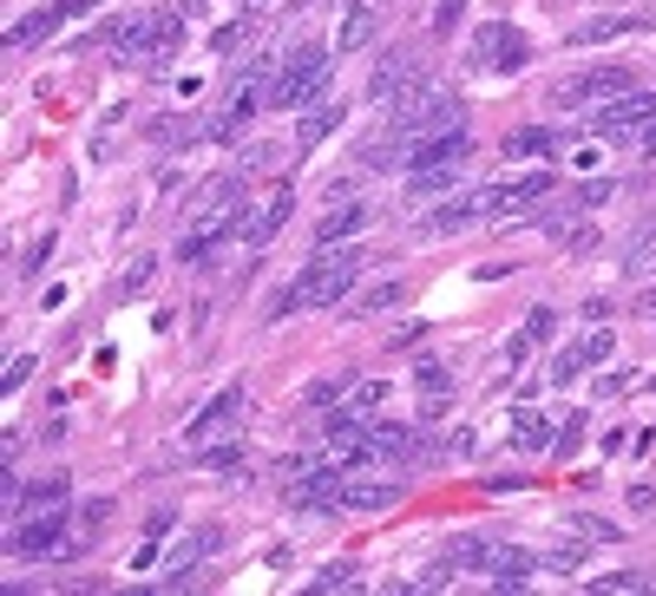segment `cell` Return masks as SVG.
<instances>
[{
    "instance_id": "3957f363",
    "label": "cell",
    "mask_w": 656,
    "mask_h": 596,
    "mask_svg": "<svg viewBox=\"0 0 656 596\" xmlns=\"http://www.w3.org/2000/svg\"><path fill=\"white\" fill-rule=\"evenodd\" d=\"M460 92H447V85H414L407 98H394L388 105V131L394 138H407V144H421V138H447V131H460Z\"/></svg>"
},
{
    "instance_id": "83f0119b",
    "label": "cell",
    "mask_w": 656,
    "mask_h": 596,
    "mask_svg": "<svg viewBox=\"0 0 656 596\" xmlns=\"http://www.w3.org/2000/svg\"><path fill=\"white\" fill-rule=\"evenodd\" d=\"M348 387H355V374L342 367V374H322V381H309V387H302V400H309V407H335V400H348Z\"/></svg>"
},
{
    "instance_id": "b9f144b4",
    "label": "cell",
    "mask_w": 656,
    "mask_h": 596,
    "mask_svg": "<svg viewBox=\"0 0 656 596\" xmlns=\"http://www.w3.org/2000/svg\"><path fill=\"white\" fill-rule=\"evenodd\" d=\"M348 584H355V564H329V571H322L309 591H348Z\"/></svg>"
},
{
    "instance_id": "8d00e7d4",
    "label": "cell",
    "mask_w": 656,
    "mask_h": 596,
    "mask_svg": "<svg viewBox=\"0 0 656 596\" xmlns=\"http://www.w3.org/2000/svg\"><path fill=\"white\" fill-rule=\"evenodd\" d=\"M545 374H552V387H565V381H578V374H585V348H565V354H559V361H552Z\"/></svg>"
},
{
    "instance_id": "6da1fadb",
    "label": "cell",
    "mask_w": 656,
    "mask_h": 596,
    "mask_svg": "<svg viewBox=\"0 0 656 596\" xmlns=\"http://www.w3.org/2000/svg\"><path fill=\"white\" fill-rule=\"evenodd\" d=\"M361 269H368L361 249H322V256L302 262V276L269 302V322H283V315H296V308H342V302L355 295V282H361Z\"/></svg>"
},
{
    "instance_id": "c3c4849f",
    "label": "cell",
    "mask_w": 656,
    "mask_h": 596,
    "mask_svg": "<svg viewBox=\"0 0 656 596\" xmlns=\"http://www.w3.org/2000/svg\"><path fill=\"white\" fill-rule=\"evenodd\" d=\"M637 315H651V322H656V289H644V295H637Z\"/></svg>"
},
{
    "instance_id": "ac0fdd59",
    "label": "cell",
    "mask_w": 656,
    "mask_h": 596,
    "mask_svg": "<svg viewBox=\"0 0 656 596\" xmlns=\"http://www.w3.org/2000/svg\"><path fill=\"white\" fill-rule=\"evenodd\" d=\"M401 295H407V289H401V276H388V282H368L361 295H348V302H342V315H348V322H361V315L401 308Z\"/></svg>"
},
{
    "instance_id": "f35d334b",
    "label": "cell",
    "mask_w": 656,
    "mask_h": 596,
    "mask_svg": "<svg viewBox=\"0 0 656 596\" xmlns=\"http://www.w3.org/2000/svg\"><path fill=\"white\" fill-rule=\"evenodd\" d=\"M33 367H39V361H33V354H13V361H7V367H0V394H13V387H20V381H33Z\"/></svg>"
},
{
    "instance_id": "d590c367",
    "label": "cell",
    "mask_w": 656,
    "mask_h": 596,
    "mask_svg": "<svg viewBox=\"0 0 656 596\" xmlns=\"http://www.w3.org/2000/svg\"><path fill=\"white\" fill-rule=\"evenodd\" d=\"M72 518H79V531H85V538H99V531H105V518H112V499H85Z\"/></svg>"
},
{
    "instance_id": "ffe728a7",
    "label": "cell",
    "mask_w": 656,
    "mask_h": 596,
    "mask_svg": "<svg viewBox=\"0 0 656 596\" xmlns=\"http://www.w3.org/2000/svg\"><path fill=\"white\" fill-rule=\"evenodd\" d=\"M59 20H66V7L53 0V7H39V13H26V20H13V26H7V46H13V52H20V46H39Z\"/></svg>"
},
{
    "instance_id": "4fadbf2b",
    "label": "cell",
    "mask_w": 656,
    "mask_h": 596,
    "mask_svg": "<svg viewBox=\"0 0 656 596\" xmlns=\"http://www.w3.org/2000/svg\"><path fill=\"white\" fill-rule=\"evenodd\" d=\"M375 26H381L375 0H348V7H342V33H335V52H361V46L375 39Z\"/></svg>"
},
{
    "instance_id": "4316f807",
    "label": "cell",
    "mask_w": 656,
    "mask_h": 596,
    "mask_svg": "<svg viewBox=\"0 0 656 596\" xmlns=\"http://www.w3.org/2000/svg\"><path fill=\"white\" fill-rule=\"evenodd\" d=\"M53 243H59V236H53V230H39V236L26 243V256L13 262V282H39V269H46V256H53Z\"/></svg>"
},
{
    "instance_id": "30bf717a",
    "label": "cell",
    "mask_w": 656,
    "mask_h": 596,
    "mask_svg": "<svg viewBox=\"0 0 656 596\" xmlns=\"http://www.w3.org/2000/svg\"><path fill=\"white\" fill-rule=\"evenodd\" d=\"M414 446H421V440H414L407 420H394V426H375V420H368V466H407Z\"/></svg>"
},
{
    "instance_id": "8fae6325",
    "label": "cell",
    "mask_w": 656,
    "mask_h": 596,
    "mask_svg": "<svg viewBox=\"0 0 656 596\" xmlns=\"http://www.w3.org/2000/svg\"><path fill=\"white\" fill-rule=\"evenodd\" d=\"M532 203H552V171H526L513 184H493V210H532Z\"/></svg>"
},
{
    "instance_id": "e0dca14e",
    "label": "cell",
    "mask_w": 656,
    "mask_h": 596,
    "mask_svg": "<svg viewBox=\"0 0 656 596\" xmlns=\"http://www.w3.org/2000/svg\"><path fill=\"white\" fill-rule=\"evenodd\" d=\"M493 210V184L486 190H467V197H447L440 210H434V230H467L473 217H486Z\"/></svg>"
},
{
    "instance_id": "2e32d148",
    "label": "cell",
    "mask_w": 656,
    "mask_h": 596,
    "mask_svg": "<svg viewBox=\"0 0 656 596\" xmlns=\"http://www.w3.org/2000/svg\"><path fill=\"white\" fill-rule=\"evenodd\" d=\"M342 112H348L342 98H315V105L302 112V125H296V144H302V151H315V144H322V138L342 125Z\"/></svg>"
},
{
    "instance_id": "9a60e30c",
    "label": "cell",
    "mask_w": 656,
    "mask_h": 596,
    "mask_svg": "<svg viewBox=\"0 0 656 596\" xmlns=\"http://www.w3.org/2000/svg\"><path fill=\"white\" fill-rule=\"evenodd\" d=\"M480 571L493 577V591H526V571H532V558H526V551H513V545H493Z\"/></svg>"
},
{
    "instance_id": "1f68e13d",
    "label": "cell",
    "mask_w": 656,
    "mask_h": 596,
    "mask_svg": "<svg viewBox=\"0 0 656 596\" xmlns=\"http://www.w3.org/2000/svg\"><path fill=\"white\" fill-rule=\"evenodd\" d=\"M191 138H197V125H191V118H158V125H151V144H158V151L191 144Z\"/></svg>"
},
{
    "instance_id": "8992f818",
    "label": "cell",
    "mask_w": 656,
    "mask_h": 596,
    "mask_svg": "<svg viewBox=\"0 0 656 596\" xmlns=\"http://www.w3.org/2000/svg\"><path fill=\"white\" fill-rule=\"evenodd\" d=\"M618 92H631V72H624V66H591V72L559 79V85H552V105L585 112V105H605V98H618Z\"/></svg>"
},
{
    "instance_id": "ee69618b",
    "label": "cell",
    "mask_w": 656,
    "mask_h": 596,
    "mask_svg": "<svg viewBox=\"0 0 656 596\" xmlns=\"http://www.w3.org/2000/svg\"><path fill=\"white\" fill-rule=\"evenodd\" d=\"M552 322H559V315H552V308H532V315H526V341H532V348H539V341H545V335H552Z\"/></svg>"
},
{
    "instance_id": "d6986e66",
    "label": "cell",
    "mask_w": 656,
    "mask_h": 596,
    "mask_svg": "<svg viewBox=\"0 0 656 596\" xmlns=\"http://www.w3.org/2000/svg\"><path fill=\"white\" fill-rule=\"evenodd\" d=\"M637 26H644L637 13H598V20L572 26V33H565V46H598V39H618V33H637Z\"/></svg>"
},
{
    "instance_id": "bcb514c9",
    "label": "cell",
    "mask_w": 656,
    "mask_h": 596,
    "mask_svg": "<svg viewBox=\"0 0 656 596\" xmlns=\"http://www.w3.org/2000/svg\"><path fill=\"white\" fill-rule=\"evenodd\" d=\"M545 564H552V571H578V564H585V551H578V545H559Z\"/></svg>"
},
{
    "instance_id": "74e56055",
    "label": "cell",
    "mask_w": 656,
    "mask_h": 596,
    "mask_svg": "<svg viewBox=\"0 0 656 596\" xmlns=\"http://www.w3.org/2000/svg\"><path fill=\"white\" fill-rule=\"evenodd\" d=\"M585 591H651V577H637V571H611V577H585Z\"/></svg>"
},
{
    "instance_id": "f6af8a7d",
    "label": "cell",
    "mask_w": 656,
    "mask_h": 596,
    "mask_svg": "<svg viewBox=\"0 0 656 596\" xmlns=\"http://www.w3.org/2000/svg\"><path fill=\"white\" fill-rule=\"evenodd\" d=\"M243 33H250V20H230V26H217V39H210V46H217V52H230V46H243Z\"/></svg>"
},
{
    "instance_id": "ab89813d",
    "label": "cell",
    "mask_w": 656,
    "mask_h": 596,
    "mask_svg": "<svg viewBox=\"0 0 656 596\" xmlns=\"http://www.w3.org/2000/svg\"><path fill=\"white\" fill-rule=\"evenodd\" d=\"M578 538H605V545H618V525H605V518H591V512H578V518H565Z\"/></svg>"
},
{
    "instance_id": "52a82bcc",
    "label": "cell",
    "mask_w": 656,
    "mask_h": 596,
    "mask_svg": "<svg viewBox=\"0 0 656 596\" xmlns=\"http://www.w3.org/2000/svg\"><path fill=\"white\" fill-rule=\"evenodd\" d=\"M421 85V52L414 46H388L381 59H375V72H368V105H394V98H407Z\"/></svg>"
},
{
    "instance_id": "e575fe53",
    "label": "cell",
    "mask_w": 656,
    "mask_h": 596,
    "mask_svg": "<svg viewBox=\"0 0 656 596\" xmlns=\"http://www.w3.org/2000/svg\"><path fill=\"white\" fill-rule=\"evenodd\" d=\"M283 164V144H250L243 151V177H263V171H276Z\"/></svg>"
},
{
    "instance_id": "4dcf8cb0",
    "label": "cell",
    "mask_w": 656,
    "mask_h": 596,
    "mask_svg": "<svg viewBox=\"0 0 656 596\" xmlns=\"http://www.w3.org/2000/svg\"><path fill=\"white\" fill-rule=\"evenodd\" d=\"M585 446V413H559V433H552V459H572Z\"/></svg>"
},
{
    "instance_id": "7c38bea8",
    "label": "cell",
    "mask_w": 656,
    "mask_h": 596,
    "mask_svg": "<svg viewBox=\"0 0 656 596\" xmlns=\"http://www.w3.org/2000/svg\"><path fill=\"white\" fill-rule=\"evenodd\" d=\"M401 505V479H342V512H388Z\"/></svg>"
},
{
    "instance_id": "f546056e",
    "label": "cell",
    "mask_w": 656,
    "mask_h": 596,
    "mask_svg": "<svg viewBox=\"0 0 656 596\" xmlns=\"http://www.w3.org/2000/svg\"><path fill=\"white\" fill-rule=\"evenodd\" d=\"M414 387H421V394H453V374H447V361L421 354V361H414Z\"/></svg>"
},
{
    "instance_id": "7bdbcfd3",
    "label": "cell",
    "mask_w": 656,
    "mask_h": 596,
    "mask_svg": "<svg viewBox=\"0 0 656 596\" xmlns=\"http://www.w3.org/2000/svg\"><path fill=\"white\" fill-rule=\"evenodd\" d=\"M460 13H467V0H440V7H434V33L447 39V33L460 26Z\"/></svg>"
},
{
    "instance_id": "d4e9b609",
    "label": "cell",
    "mask_w": 656,
    "mask_h": 596,
    "mask_svg": "<svg viewBox=\"0 0 656 596\" xmlns=\"http://www.w3.org/2000/svg\"><path fill=\"white\" fill-rule=\"evenodd\" d=\"M361 223H368V210H361V203H335V210H329V217H322V223H315V243H322V249H329V243H335V236H355V230H361Z\"/></svg>"
},
{
    "instance_id": "9c48e42d",
    "label": "cell",
    "mask_w": 656,
    "mask_h": 596,
    "mask_svg": "<svg viewBox=\"0 0 656 596\" xmlns=\"http://www.w3.org/2000/svg\"><path fill=\"white\" fill-rule=\"evenodd\" d=\"M644 118H656V92H637V85H631V92H618V98H605V105L591 112V125H598V131H637Z\"/></svg>"
},
{
    "instance_id": "44dd1931",
    "label": "cell",
    "mask_w": 656,
    "mask_h": 596,
    "mask_svg": "<svg viewBox=\"0 0 656 596\" xmlns=\"http://www.w3.org/2000/svg\"><path fill=\"white\" fill-rule=\"evenodd\" d=\"M467 177V164H421V171H407V190L427 203V197H440V190H453Z\"/></svg>"
},
{
    "instance_id": "cb8c5ba5",
    "label": "cell",
    "mask_w": 656,
    "mask_h": 596,
    "mask_svg": "<svg viewBox=\"0 0 656 596\" xmlns=\"http://www.w3.org/2000/svg\"><path fill=\"white\" fill-rule=\"evenodd\" d=\"M513 420H519V426H513V446H519V453H545V446H552V420H545L539 407H519Z\"/></svg>"
},
{
    "instance_id": "277c9868",
    "label": "cell",
    "mask_w": 656,
    "mask_h": 596,
    "mask_svg": "<svg viewBox=\"0 0 656 596\" xmlns=\"http://www.w3.org/2000/svg\"><path fill=\"white\" fill-rule=\"evenodd\" d=\"M72 512L66 505H39V512H20L13 531H7V551L13 558H72Z\"/></svg>"
},
{
    "instance_id": "7dc6e473",
    "label": "cell",
    "mask_w": 656,
    "mask_h": 596,
    "mask_svg": "<svg viewBox=\"0 0 656 596\" xmlns=\"http://www.w3.org/2000/svg\"><path fill=\"white\" fill-rule=\"evenodd\" d=\"M526 348H532V341H526V328H519V335L506 341V367H519V361H526Z\"/></svg>"
},
{
    "instance_id": "f907efd6",
    "label": "cell",
    "mask_w": 656,
    "mask_h": 596,
    "mask_svg": "<svg viewBox=\"0 0 656 596\" xmlns=\"http://www.w3.org/2000/svg\"><path fill=\"white\" fill-rule=\"evenodd\" d=\"M289 7H315V0H289Z\"/></svg>"
},
{
    "instance_id": "603a6c76",
    "label": "cell",
    "mask_w": 656,
    "mask_h": 596,
    "mask_svg": "<svg viewBox=\"0 0 656 596\" xmlns=\"http://www.w3.org/2000/svg\"><path fill=\"white\" fill-rule=\"evenodd\" d=\"M559 144H565V138H559L552 125H526V131H513V138H506V157H552Z\"/></svg>"
},
{
    "instance_id": "681fc988",
    "label": "cell",
    "mask_w": 656,
    "mask_h": 596,
    "mask_svg": "<svg viewBox=\"0 0 656 596\" xmlns=\"http://www.w3.org/2000/svg\"><path fill=\"white\" fill-rule=\"evenodd\" d=\"M269 7H283V0H250V13H269Z\"/></svg>"
},
{
    "instance_id": "5bb4252c",
    "label": "cell",
    "mask_w": 656,
    "mask_h": 596,
    "mask_svg": "<svg viewBox=\"0 0 656 596\" xmlns=\"http://www.w3.org/2000/svg\"><path fill=\"white\" fill-rule=\"evenodd\" d=\"M289 210H296V190L283 184V190H276V197H269L263 210H250V223H243V243H269V236H276L283 223H289Z\"/></svg>"
},
{
    "instance_id": "d6a6232c",
    "label": "cell",
    "mask_w": 656,
    "mask_h": 596,
    "mask_svg": "<svg viewBox=\"0 0 656 596\" xmlns=\"http://www.w3.org/2000/svg\"><path fill=\"white\" fill-rule=\"evenodd\" d=\"M151 276H158V256H131V269L118 276V295H145Z\"/></svg>"
},
{
    "instance_id": "836d02e7",
    "label": "cell",
    "mask_w": 656,
    "mask_h": 596,
    "mask_svg": "<svg viewBox=\"0 0 656 596\" xmlns=\"http://www.w3.org/2000/svg\"><path fill=\"white\" fill-rule=\"evenodd\" d=\"M381 394H388V387H381V381H355V387H348V400H342V407H348V413H355V420H368V413H375V407H381Z\"/></svg>"
},
{
    "instance_id": "60d3db41",
    "label": "cell",
    "mask_w": 656,
    "mask_h": 596,
    "mask_svg": "<svg viewBox=\"0 0 656 596\" xmlns=\"http://www.w3.org/2000/svg\"><path fill=\"white\" fill-rule=\"evenodd\" d=\"M578 348H585V367H591V361H611V348H618V341H611V328H591Z\"/></svg>"
},
{
    "instance_id": "5b68a950",
    "label": "cell",
    "mask_w": 656,
    "mask_h": 596,
    "mask_svg": "<svg viewBox=\"0 0 656 596\" xmlns=\"http://www.w3.org/2000/svg\"><path fill=\"white\" fill-rule=\"evenodd\" d=\"M526 59H532V39L513 26V20H486L480 33H473V66L480 72H526Z\"/></svg>"
},
{
    "instance_id": "7a4b0ae2",
    "label": "cell",
    "mask_w": 656,
    "mask_h": 596,
    "mask_svg": "<svg viewBox=\"0 0 656 596\" xmlns=\"http://www.w3.org/2000/svg\"><path fill=\"white\" fill-rule=\"evenodd\" d=\"M329 66H335V46L302 39V46L276 66V79H269V105H276V112H309L315 98H329Z\"/></svg>"
},
{
    "instance_id": "7402d4cb",
    "label": "cell",
    "mask_w": 656,
    "mask_h": 596,
    "mask_svg": "<svg viewBox=\"0 0 656 596\" xmlns=\"http://www.w3.org/2000/svg\"><path fill=\"white\" fill-rule=\"evenodd\" d=\"M656 269V217H644L624 243V276H651Z\"/></svg>"
},
{
    "instance_id": "f1b7e54d",
    "label": "cell",
    "mask_w": 656,
    "mask_h": 596,
    "mask_svg": "<svg viewBox=\"0 0 656 596\" xmlns=\"http://www.w3.org/2000/svg\"><path fill=\"white\" fill-rule=\"evenodd\" d=\"M197 466H204V472H217V479H230V472H243V446H237V440L204 446V453H197Z\"/></svg>"
},
{
    "instance_id": "ba28073f",
    "label": "cell",
    "mask_w": 656,
    "mask_h": 596,
    "mask_svg": "<svg viewBox=\"0 0 656 596\" xmlns=\"http://www.w3.org/2000/svg\"><path fill=\"white\" fill-rule=\"evenodd\" d=\"M243 407H250V394H243V381H230L197 420H191V433H184V446L191 453H204V446H217V440H230L237 433V420H243Z\"/></svg>"
},
{
    "instance_id": "484cf974",
    "label": "cell",
    "mask_w": 656,
    "mask_h": 596,
    "mask_svg": "<svg viewBox=\"0 0 656 596\" xmlns=\"http://www.w3.org/2000/svg\"><path fill=\"white\" fill-rule=\"evenodd\" d=\"M611 197H618V184H611V177H591V184H578V190H565L559 203H565L572 217H585V210H605Z\"/></svg>"
}]
</instances>
